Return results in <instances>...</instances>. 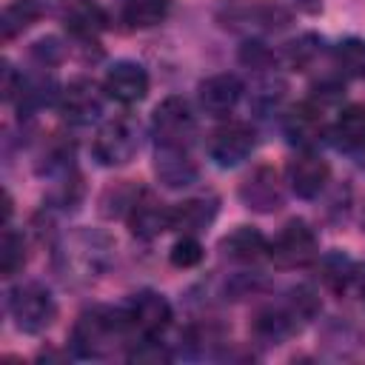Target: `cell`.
Masks as SVG:
<instances>
[{"mask_svg": "<svg viewBox=\"0 0 365 365\" xmlns=\"http://www.w3.org/2000/svg\"><path fill=\"white\" fill-rule=\"evenodd\" d=\"M125 331H131L125 311L91 308V311H83L77 317L74 331H71V342H74V351L80 356L100 359V356H108L114 351V345L125 336Z\"/></svg>", "mask_w": 365, "mask_h": 365, "instance_id": "cell-1", "label": "cell"}, {"mask_svg": "<svg viewBox=\"0 0 365 365\" xmlns=\"http://www.w3.org/2000/svg\"><path fill=\"white\" fill-rule=\"evenodd\" d=\"M111 254H114V242L106 234L83 228L66 237L60 248V265L66 277H71L74 282H91L108 268Z\"/></svg>", "mask_w": 365, "mask_h": 365, "instance_id": "cell-2", "label": "cell"}, {"mask_svg": "<svg viewBox=\"0 0 365 365\" xmlns=\"http://www.w3.org/2000/svg\"><path fill=\"white\" fill-rule=\"evenodd\" d=\"M9 314L26 334L46 331L57 317V302L43 282H20L9 291Z\"/></svg>", "mask_w": 365, "mask_h": 365, "instance_id": "cell-3", "label": "cell"}, {"mask_svg": "<svg viewBox=\"0 0 365 365\" xmlns=\"http://www.w3.org/2000/svg\"><path fill=\"white\" fill-rule=\"evenodd\" d=\"M137 148H140V125H137V120H131L125 114L106 120L94 137V145H91L97 163L108 165V168L131 163Z\"/></svg>", "mask_w": 365, "mask_h": 365, "instance_id": "cell-4", "label": "cell"}, {"mask_svg": "<svg viewBox=\"0 0 365 365\" xmlns=\"http://www.w3.org/2000/svg\"><path fill=\"white\" fill-rule=\"evenodd\" d=\"M268 257L274 259L277 268H305L319 257V242L317 234L308 222L302 220H288L274 242H268Z\"/></svg>", "mask_w": 365, "mask_h": 365, "instance_id": "cell-5", "label": "cell"}, {"mask_svg": "<svg viewBox=\"0 0 365 365\" xmlns=\"http://www.w3.org/2000/svg\"><path fill=\"white\" fill-rule=\"evenodd\" d=\"M151 131L157 145H180L188 148L197 134V117L182 97H165L151 117Z\"/></svg>", "mask_w": 365, "mask_h": 365, "instance_id": "cell-6", "label": "cell"}, {"mask_svg": "<svg viewBox=\"0 0 365 365\" xmlns=\"http://www.w3.org/2000/svg\"><path fill=\"white\" fill-rule=\"evenodd\" d=\"M254 145H257V134H254L251 125H245V123H222L208 137V157L220 168H234V165L245 163L254 154Z\"/></svg>", "mask_w": 365, "mask_h": 365, "instance_id": "cell-7", "label": "cell"}, {"mask_svg": "<svg viewBox=\"0 0 365 365\" xmlns=\"http://www.w3.org/2000/svg\"><path fill=\"white\" fill-rule=\"evenodd\" d=\"M103 97H106V91L94 80L77 77V80H71L60 91L57 108H60L63 120H68L74 125H88V123L100 120V114H103Z\"/></svg>", "mask_w": 365, "mask_h": 365, "instance_id": "cell-8", "label": "cell"}, {"mask_svg": "<svg viewBox=\"0 0 365 365\" xmlns=\"http://www.w3.org/2000/svg\"><path fill=\"white\" fill-rule=\"evenodd\" d=\"M125 319L140 336H160L171 325V302L160 291H140L125 305Z\"/></svg>", "mask_w": 365, "mask_h": 365, "instance_id": "cell-9", "label": "cell"}, {"mask_svg": "<svg viewBox=\"0 0 365 365\" xmlns=\"http://www.w3.org/2000/svg\"><path fill=\"white\" fill-rule=\"evenodd\" d=\"M328 177H331L328 163H325L319 154H314L311 148H302V151L288 163V168H285V182H288V188H291L297 197H302V200L319 197L322 188L328 185Z\"/></svg>", "mask_w": 365, "mask_h": 365, "instance_id": "cell-10", "label": "cell"}, {"mask_svg": "<svg viewBox=\"0 0 365 365\" xmlns=\"http://www.w3.org/2000/svg\"><path fill=\"white\" fill-rule=\"evenodd\" d=\"M103 91L114 103L134 106L148 94V71L134 60H117L103 77Z\"/></svg>", "mask_w": 365, "mask_h": 365, "instance_id": "cell-11", "label": "cell"}, {"mask_svg": "<svg viewBox=\"0 0 365 365\" xmlns=\"http://www.w3.org/2000/svg\"><path fill=\"white\" fill-rule=\"evenodd\" d=\"M128 228L140 240H154L171 228V205L160 202L148 191H140L128 208Z\"/></svg>", "mask_w": 365, "mask_h": 365, "instance_id": "cell-12", "label": "cell"}, {"mask_svg": "<svg viewBox=\"0 0 365 365\" xmlns=\"http://www.w3.org/2000/svg\"><path fill=\"white\" fill-rule=\"evenodd\" d=\"M240 200L245 202V208L259 211V214L277 211L282 205V182L277 171L268 165H259L257 171H251L245 182L240 185Z\"/></svg>", "mask_w": 365, "mask_h": 365, "instance_id": "cell-13", "label": "cell"}, {"mask_svg": "<svg viewBox=\"0 0 365 365\" xmlns=\"http://www.w3.org/2000/svg\"><path fill=\"white\" fill-rule=\"evenodd\" d=\"M197 97H200V106L205 114L211 117H228L234 111V106L240 103L242 97V80L237 74H211L208 80L200 83L197 88Z\"/></svg>", "mask_w": 365, "mask_h": 365, "instance_id": "cell-14", "label": "cell"}, {"mask_svg": "<svg viewBox=\"0 0 365 365\" xmlns=\"http://www.w3.org/2000/svg\"><path fill=\"white\" fill-rule=\"evenodd\" d=\"M154 174L165 188H185L197 180V163L188 148L180 145H157L154 151Z\"/></svg>", "mask_w": 365, "mask_h": 365, "instance_id": "cell-15", "label": "cell"}, {"mask_svg": "<svg viewBox=\"0 0 365 365\" xmlns=\"http://www.w3.org/2000/svg\"><path fill=\"white\" fill-rule=\"evenodd\" d=\"M282 128H285V137H288L294 145L311 148V145L322 137V131H325L322 108H319L317 103H311V100L297 103V106H291V108L285 111Z\"/></svg>", "mask_w": 365, "mask_h": 365, "instance_id": "cell-16", "label": "cell"}, {"mask_svg": "<svg viewBox=\"0 0 365 365\" xmlns=\"http://www.w3.org/2000/svg\"><path fill=\"white\" fill-rule=\"evenodd\" d=\"M331 143L342 151L359 154L365 148V106H345L328 128Z\"/></svg>", "mask_w": 365, "mask_h": 365, "instance_id": "cell-17", "label": "cell"}, {"mask_svg": "<svg viewBox=\"0 0 365 365\" xmlns=\"http://www.w3.org/2000/svg\"><path fill=\"white\" fill-rule=\"evenodd\" d=\"M220 248L234 262H257V259L268 257V240L254 225H237L234 231H228L222 237Z\"/></svg>", "mask_w": 365, "mask_h": 365, "instance_id": "cell-18", "label": "cell"}, {"mask_svg": "<svg viewBox=\"0 0 365 365\" xmlns=\"http://www.w3.org/2000/svg\"><path fill=\"white\" fill-rule=\"evenodd\" d=\"M66 29L80 40H94L108 29V14L97 0H74L66 9Z\"/></svg>", "mask_w": 365, "mask_h": 365, "instance_id": "cell-19", "label": "cell"}, {"mask_svg": "<svg viewBox=\"0 0 365 365\" xmlns=\"http://www.w3.org/2000/svg\"><path fill=\"white\" fill-rule=\"evenodd\" d=\"M297 328V317L294 311L285 305H268L262 311H257L254 322H251V331L257 339H262L265 345H277L279 339H285L291 331Z\"/></svg>", "mask_w": 365, "mask_h": 365, "instance_id": "cell-20", "label": "cell"}, {"mask_svg": "<svg viewBox=\"0 0 365 365\" xmlns=\"http://www.w3.org/2000/svg\"><path fill=\"white\" fill-rule=\"evenodd\" d=\"M214 217H217V202L205 200V197H194L180 205H171V228H177L182 234L202 231L205 225H211Z\"/></svg>", "mask_w": 365, "mask_h": 365, "instance_id": "cell-21", "label": "cell"}, {"mask_svg": "<svg viewBox=\"0 0 365 365\" xmlns=\"http://www.w3.org/2000/svg\"><path fill=\"white\" fill-rule=\"evenodd\" d=\"M171 0H123V23L131 29H151L168 17Z\"/></svg>", "mask_w": 365, "mask_h": 365, "instance_id": "cell-22", "label": "cell"}, {"mask_svg": "<svg viewBox=\"0 0 365 365\" xmlns=\"http://www.w3.org/2000/svg\"><path fill=\"white\" fill-rule=\"evenodd\" d=\"M37 17H40L37 0H11V3L3 9V17H0L3 40H14V37L23 34L29 26H34Z\"/></svg>", "mask_w": 365, "mask_h": 365, "instance_id": "cell-23", "label": "cell"}, {"mask_svg": "<svg viewBox=\"0 0 365 365\" xmlns=\"http://www.w3.org/2000/svg\"><path fill=\"white\" fill-rule=\"evenodd\" d=\"M334 66L345 77H365V40L345 37L334 46Z\"/></svg>", "mask_w": 365, "mask_h": 365, "instance_id": "cell-24", "label": "cell"}, {"mask_svg": "<svg viewBox=\"0 0 365 365\" xmlns=\"http://www.w3.org/2000/svg\"><path fill=\"white\" fill-rule=\"evenodd\" d=\"M23 265H26V242L6 222L3 225V237H0V274L3 277H14Z\"/></svg>", "mask_w": 365, "mask_h": 365, "instance_id": "cell-25", "label": "cell"}, {"mask_svg": "<svg viewBox=\"0 0 365 365\" xmlns=\"http://www.w3.org/2000/svg\"><path fill=\"white\" fill-rule=\"evenodd\" d=\"M319 268H322V282L328 288H334V291H345L348 282L356 274L351 257H345V254H328V257H322Z\"/></svg>", "mask_w": 365, "mask_h": 365, "instance_id": "cell-26", "label": "cell"}, {"mask_svg": "<svg viewBox=\"0 0 365 365\" xmlns=\"http://www.w3.org/2000/svg\"><path fill=\"white\" fill-rule=\"evenodd\" d=\"M319 37H314V34H302V37H297V40H291L288 46H285V54H282V60L291 66V68H305L317 54H319Z\"/></svg>", "mask_w": 365, "mask_h": 365, "instance_id": "cell-27", "label": "cell"}, {"mask_svg": "<svg viewBox=\"0 0 365 365\" xmlns=\"http://www.w3.org/2000/svg\"><path fill=\"white\" fill-rule=\"evenodd\" d=\"M168 259H171L174 268H194V265L202 259V245H200V240H197L194 234H182V237L171 245Z\"/></svg>", "mask_w": 365, "mask_h": 365, "instance_id": "cell-28", "label": "cell"}, {"mask_svg": "<svg viewBox=\"0 0 365 365\" xmlns=\"http://www.w3.org/2000/svg\"><path fill=\"white\" fill-rule=\"evenodd\" d=\"M0 91H3L6 103H11L14 97H23V74H17V68L11 63H3V68H0Z\"/></svg>", "mask_w": 365, "mask_h": 365, "instance_id": "cell-29", "label": "cell"}, {"mask_svg": "<svg viewBox=\"0 0 365 365\" xmlns=\"http://www.w3.org/2000/svg\"><path fill=\"white\" fill-rule=\"evenodd\" d=\"M168 351L157 342V336H143V345L131 351V362H165Z\"/></svg>", "mask_w": 365, "mask_h": 365, "instance_id": "cell-30", "label": "cell"}, {"mask_svg": "<svg viewBox=\"0 0 365 365\" xmlns=\"http://www.w3.org/2000/svg\"><path fill=\"white\" fill-rule=\"evenodd\" d=\"M299 11H305V14H317V11H322V0H291Z\"/></svg>", "mask_w": 365, "mask_h": 365, "instance_id": "cell-31", "label": "cell"}, {"mask_svg": "<svg viewBox=\"0 0 365 365\" xmlns=\"http://www.w3.org/2000/svg\"><path fill=\"white\" fill-rule=\"evenodd\" d=\"M359 154H362V165H365V148H362V151H359Z\"/></svg>", "mask_w": 365, "mask_h": 365, "instance_id": "cell-32", "label": "cell"}, {"mask_svg": "<svg viewBox=\"0 0 365 365\" xmlns=\"http://www.w3.org/2000/svg\"><path fill=\"white\" fill-rule=\"evenodd\" d=\"M362 225H365V211H362Z\"/></svg>", "mask_w": 365, "mask_h": 365, "instance_id": "cell-33", "label": "cell"}]
</instances>
